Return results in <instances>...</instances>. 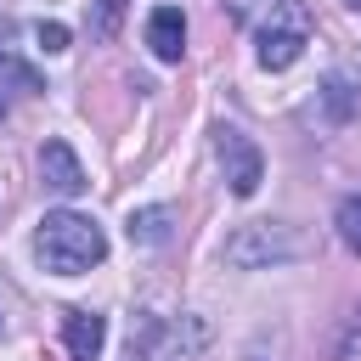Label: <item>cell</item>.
<instances>
[{
  "mask_svg": "<svg viewBox=\"0 0 361 361\" xmlns=\"http://www.w3.org/2000/svg\"><path fill=\"white\" fill-rule=\"evenodd\" d=\"M169 226H175V209H169V203L130 209V220H124V231H130L135 248H158V243H169Z\"/></svg>",
  "mask_w": 361,
  "mask_h": 361,
  "instance_id": "obj_8",
  "label": "cell"
},
{
  "mask_svg": "<svg viewBox=\"0 0 361 361\" xmlns=\"http://www.w3.org/2000/svg\"><path fill=\"white\" fill-rule=\"evenodd\" d=\"M310 243L293 231V226H271V220H254V226H237L226 237V259L237 271H265V265H288L299 259Z\"/></svg>",
  "mask_w": 361,
  "mask_h": 361,
  "instance_id": "obj_2",
  "label": "cell"
},
{
  "mask_svg": "<svg viewBox=\"0 0 361 361\" xmlns=\"http://www.w3.org/2000/svg\"><path fill=\"white\" fill-rule=\"evenodd\" d=\"M333 226H338V243H344L350 254H361V192H350V197L338 203Z\"/></svg>",
  "mask_w": 361,
  "mask_h": 361,
  "instance_id": "obj_12",
  "label": "cell"
},
{
  "mask_svg": "<svg viewBox=\"0 0 361 361\" xmlns=\"http://www.w3.org/2000/svg\"><path fill=\"white\" fill-rule=\"evenodd\" d=\"M34 39H39V51H51V56L68 51V28H62V23H34Z\"/></svg>",
  "mask_w": 361,
  "mask_h": 361,
  "instance_id": "obj_13",
  "label": "cell"
},
{
  "mask_svg": "<svg viewBox=\"0 0 361 361\" xmlns=\"http://www.w3.org/2000/svg\"><path fill=\"white\" fill-rule=\"evenodd\" d=\"M39 180H45L56 197H79V192H85V164L73 158L68 141H45V147H39Z\"/></svg>",
  "mask_w": 361,
  "mask_h": 361,
  "instance_id": "obj_5",
  "label": "cell"
},
{
  "mask_svg": "<svg viewBox=\"0 0 361 361\" xmlns=\"http://www.w3.org/2000/svg\"><path fill=\"white\" fill-rule=\"evenodd\" d=\"M350 6H355V11H361V0H350Z\"/></svg>",
  "mask_w": 361,
  "mask_h": 361,
  "instance_id": "obj_14",
  "label": "cell"
},
{
  "mask_svg": "<svg viewBox=\"0 0 361 361\" xmlns=\"http://www.w3.org/2000/svg\"><path fill=\"white\" fill-rule=\"evenodd\" d=\"M299 56H305V34H265L259 39V68H271V73L293 68Z\"/></svg>",
  "mask_w": 361,
  "mask_h": 361,
  "instance_id": "obj_9",
  "label": "cell"
},
{
  "mask_svg": "<svg viewBox=\"0 0 361 361\" xmlns=\"http://www.w3.org/2000/svg\"><path fill=\"white\" fill-rule=\"evenodd\" d=\"M214 158H220V169H226V180H231L237 197H254V192H259V180H265V152H259L237 124H214Z\"/></svg>",
  "mask_w": 361,
  "mask_h": 361,
  "instance_id": "obj_3",
  "label": "cell"
},
{
  "mask_svg": "<svg viewBox=\"0 0 361 361\" xmlns=\"http://www.w3.org/2000/svg\"><path fill=\"white\" fill-rule=\"evenodd\" d=\"M322 102H327V118H350V107L361 102V85H350L344 73H327L322 79Z\"/></svg>",
  "mask_w": 361,
  "mask_h": 361,
  "instance_id": "obj_11",
  "label": "cell"
},
{
  "mask_svg": "<svg viewBox=\"0 0 361 361\" xmlns=\"http://www.w3.org/2000/svg\"><path fill=\"white\" fill-rule=\"evenodd\" d=\"M147 45H152L158 62H180V51H186V17L175 6H158L147 17Z\"/></svg>",
  "mask_w": 361,
  "mask_h": 361,
  "instance_id": "obj_7",
  "label": "cell"
},
{
  "mask_svg": "<svg viewBox=\"0 0 361 361\" xmlns=\"http://www.w3.org/2000/svg\"><path fill=\"white\" fill-rule=\"evenodd\" d=\"M34 254H39L45 271H56V276H79V271H90V265L107 259V231H102L90 214L51 209V214L39 220V231H34Z\"/></svg>",
  "mask_w": 361,
  "mask_h": 361,
  "instance_id": "obj_1",
  "label": "cell"
},
{
  "mask_svg": "<svg viewBox=\"0 0 361 361\" xmlns=\"http://www.w3.org/2000/svg\"><path fill=\"white\" fill-rule=\"evenodd\" d=\"M62 338H68V355H73V361H102L107 316H96V310H68V316H62Z\"/></svg>",
  "mask_w": 361,
  "mask_h": 361,
  "instance_id": "obj_6",
  "label": "cell"
},
{
  "mask_svg": "<svg viewBox=\"0 0 361 361\" xmlns=\"http://www.w3.org/2000/svg\"><path fill=\"white\" fill-rule=\"evenodd\" d=\"M226 11L237 23H248L259 39L265 34H305L310 39V17H305L299 0H226Z\"/></svg>",
  "mask_w": 361,
  "mask_h": 361,
  "instance_id": "obj_4",
  "label": "cell"
},
{
  "mask_svg": "<svg viewBox=\"0 0 361 361\" xmlns=\"http://www.w3.org/2000/svg\"><path fill=\"white\" fill-rule=\"evenodd\" d=\"M6 90H23V96H34V90H39V73H34L28 62H17V56L0 45V113H6Z\"/></svg>",
  "mask_w": 361,
  "mask_h": 361,
  "instance_id": "obj_10",
  "label": "cell"
}]
</instances>
